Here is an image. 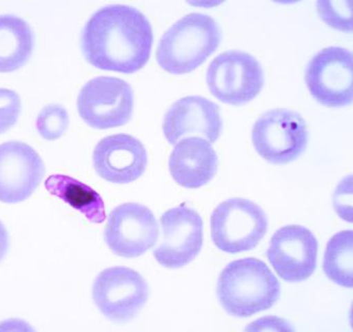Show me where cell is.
<instances>
[{"mask_svg":"<svg viewBox=\"0 0 353 332\" xmlns=\"http://www.w3.org/2000/svg\"><path fill=\"white\" fill-rule=\"evenodd\" d=\"M30 24L13 14L0 15V72H13L26 65L34 50Z\"/></svg>","mask_w":353,"mask_h":332,"instance_id":"cell-17","label":"cell"},{"mask_svg":"<svg viewBox=\"0 0 353 332\" xmlns=\"http://www.w3.org/2000/svg\"><path fill=\"white\" fill-rule=\"evenodd\" d=\"M211 238L223 253L252 251L268 231L266 213L246 198H230L219 204L211 214Z\"/></svg>","mask_w":353,"mask_h":332,"instance_id":"cell-4","label":"cell"},{"mask_svg":"<svg viewBox=\"0 0 353 332\" xmlns=\"http://www.w3.org/2000/svg\"><path fill=\"white\" fill-rule=\"evenodd\" d=\"M93 299L108 319L125 323L134 319L149 299V286L141 274L128 267H110L98 274Z\"/></svg>","mask_w":353,"mask_h":332,"instance_id":"cell-9","label":"cell"},{"mask_svg":"<svg viewBox=\"0 0 353 332\" xmlns=\"http://www.w3.org/2000/svg\"><path fill=\"white\" fill-rule=\"evenodd\" d=\"M21 110V98L15 91L0 89V134L14 127Z\"/></svg>","mask_w":353,"mask_h":332,"instance_id":"cell-22","label":"cell"},{"mask_svg":"<svg viewBox=\"0 0 353 332\" xmlns=\"http://www.w3.org/2000/svg\"><path fill=\"white\" fill-rule=\"evenodd\" d=\"M70 116L61 104H48L44 106L37 118V130L46 141H57L69 128Z\"/></svg>","mask_w":353,"mask_h":332,"instance_id":"cell-20","label":"cell"},{"mask_svg":"<svg viewBox=\"0 0 353 332\" xmlns=\"http://www.w3.org/2000/svg\"><path fill=\"white\" fill-rule=\"evenodd\" d=\"M45 164L28 143L11 141L0 145V202L28 200L44 178Z\"/></svg>","mask_w":353,"mask_h":332,"instance_id":"cell-13","label":"cell"},{"mask_svg":"<svg viewBox=\"0 0 353 332\" xmlns=\"http://www.w3.org/2000/svg\"><path fill=\"white\" fill-rule=\"evenodd\" d=\"M159 237L157 219L148 207L137 203L120 205L110 212L104 239L119 257L134 259L149 251Z\"/></svg>","mask_w":353,"mask_h":332,"instance_id":"cell-11","label":"cell"},{"mask_svg":"<svg viewBox=\"0 0 353 332\" xmlns=\"http://www.w3.org/2000/svg\"><path fill=\"white\" fill-rule=\"evenodd\" d=\"M209 91L229 105L250 103L262 91L265 76L260 61L250 53L230 50L215 57L206 74Z\"/></svg>","mask_w":353,"mask_h":332,"instance_id":"cell-5","label":"cell"},{"mask_svg":"<svg viewBox=\"0 0 353 332\" xmlns=\"http://www.w3.org/2000/svg\"><path fill=\"white\" fill-rule=\"evenodd\" d=\"M322 21L339 32H352V1L319 0L316 3Z\"/></svg>","mask_w":353,"mask_h":332,"instance_id":"cell-21","label":"cell"},{"mask_svg":"<svg viewBox=\"0 0 353 332\" xmlns=\"http://www.w3.org/2000/svg\"><path fill=\"white\" fill-rule=\"evenodd\" d=\"M246 330H293L286 320L276 317L262 318L256 320Z\"/></svg>","mask_w":353,"mask_h":332,"instance_id":"cell-24","label":"cell"},{"mask_svg":"<svg viewBox=\"0 0 353 332\" xmlns=\"http://www.w3.org/2000/svg\"><path fill=\"white\" fill-rule=\"evenodd\" d=\"M96 173L114 184H129L145 174L148 154L145 145L132 135H110L101 139L93 152Z\"/></svg>","mask_w":353,"mask_h":332,"instance_id":"cell-14","label":"cell"},{"mask_svg":"<svg viewBox=\"0 0 353 332\" xmlns=\"http://www.w3.org/2000/svg\"><path fill=\"white\" fill-rule=\"evenodd\" d=\"M151 22L137 8L108 5L92 14L80 36L82 54L98 69L131 74L143 69L151 56Z\"/></svg>","mask_w":353,"mask_h":332,"instance_id":"cell-1","label":"cell"},{"mask_svg":"<svg viewBox=\"0 0 353 332\" xmlns=\"http://www.w3.org/2000/svg\"><path fill=\"white\" fill-rule=\"evenodd\" d=\"M10 239L9 233L6 229L5 225L0 221V262L5 259L9 251Z\"/></svg>","mask_w":353,"mask_h":332,"instance_id":"cell-25","label":"cell"},{"mask_svg":"<svg viewBox=\"0 0 353 332\" xmlns=\"http://www.w3.org/2000/svg\"><path fill=\"white\" fill-rule=\"evenodd\" d=\"M77 108L82 120L92 128H117L132 118L134 93L121 78L98 76L80 90Z\"/></svg>","mask_w":353,"mask_h":332,"instance_id":"cell-7","label":"cell"},{"mask_svg":"<svg viewBox=\"0 0 353 332\" xmlns=\"http://www.w3.org/2000/svg\"><path fill=\"white\" fill-rule=\"evenodd\" d=\"M221 42V28L211 16L188 14L162 34L156 49V59L168 73H190L217 50Z\"/></svg>","mask_w":353,"mask_h":332,"instance_id":"cell-3","label":"cell"},{"mask_svg":"<svg viewBox=\"0 0 353 332\" xmlns=\"http://www.w3.org/2000/svg\"><path fill=\"white\" fill-rule=\"evenodd\" d=\"M223 124L216 103L201 96H188L168 108L162 129L170 145L192 134L202 135L209 143H214L221 136Z\"/></svg>","mask_w":353,"mask_h":332,"instance_id":"cell-15","label":"cell"},{"mask_svg":"<svg viewBox=\"0 0 353 332\" xmlns=\"http://www.w3.org/2000/svg\"><path fill=\"white\" fill-rule=\"evenodd\" d=\"M252 141L263 159L284 165L303 155L309 143V131L299 112L276 108L263 114L254 123Z\"/></svg>","mask_w":353,"mask_h":332,"instance_id":"cell-6","label":"cell"},{"mask_svg":"<svg viewBox=\"0 0 353 332\" xmlns=\"http://www.w3.org/2000/svg\"><path fill=\"white\" fill-rule=\"evenodd\" d=\"M352 52L343 47H327L312 57L305 80L318 103L340 108L352 103Z\"/></svg>","mask_w":353,"mask_h":332,"instance_id":"cell-8","label":"cell"},{"mask_svg":"<svg viewBox=\"0 0 353 332\" xmlns=\"http://www.w3.org/2000/svg\"><path fill=\"white\" fill-rule=\"evenodd\" d=\"M332 205L343 220L352 222V176H347L336 186L332 196Z\"/></svg>","mask_w":353,"mask_h":332,"instance_id":"cell-23","label":"cell"},{"mask_svg":"<svg viewBox=\"0 0 353 332\" xmlns=\"http://www.w3.org/2000/svg\"><path fill=\"white\" fill-rule=\"evenodd\" d=\"M192 5L194 6H206V7H212V6H217L219 3H192Z\"/></svg>","mask_w":353,"mask_h":332,"instance_id":"cell-26","label":"cell"},{"mask_svg":"<svg viewBox=\"0 0 353 332\" xmlns=\"http://www.w3.org/2000/svg\"><path fill=\"white\" fill-rule=\"evenodd\" d=\"M318 240L303 225L281 227L270 240L268 258L276 274L288 282L311 278L317 267Z\"/></svg>","mask_w":353,"mask_h":332,"instance_id":"cell-12","label":"cell"},{"mask_svg":"<svg viewBox=\"0 0 353 332\" xmlns=\"http://www.w3.org/2000/svg\"><path fill=\"white\" fill-rule=\"evenodd\" d=\"M219 158L212 143L201 137L178 141L168 160L172 179L182 187L196 189L207 185L216 175Z\"/></svg>","mask_w":353,"mask_h":332,"instance_id":"cell-16","label":"cell"},{"mask_svg":"<svg viewBox=\"0 0 353 332\" xmlns=\"http://www.w3.org/2000/svg\"><path fill=\"white\" fill-rule=\"evenodd\" d=\"M216 294L229 315L248 318L278 302L281 284L264 262L245 258L231 262L221 271Z\"/></svg>","mask_w":353,"mask_h":332,"instance_id":"cell-2","label":"cell"},{"mask_svg":"<svg viewBox=\"0 0 353 332\" xmlns=\"http://www.w3.org/2000/svg\"><path fill=\"white\" fill-rule=\"evenodd\" d=\"M160 225L162 241L154 251L156 261L170 269H179L192 263L204 242V223L201 215L182 205L165 211Z\"/></svg>","mask_w":353,"mask_h":332,"instance_id":"cell-10","label":"cell"},{"mask_svg":"<svg viewBox=\"0 0 353 332\" xmlns=\"http://www.w3.org/2000/svg\"><path fill=\"white\" fill-rule=\"evenodd\" d=\"M353 231H342L332 236L324 253L323 271L338 286L352 288Z\"/></svg>","mask_w":353,"mask_h":332,"instance_id":"cell-19","label":"cell"},{"mask_svg":"<svg viewBox=\"0 0 353 332\" xmlns=\"http://www.w3.org/2000/svg\"><path fill=\"white\" fill-rule=\"evenodd\" d=\"M45 187L53 196L79 211L93 223L106 219L103 198L93 188L70 176L52 175L45 182Z\"/></svg>","mask_w":353,"mask_h":332,"instance_id":"cell-18","label":"cell"}]
</instances>
